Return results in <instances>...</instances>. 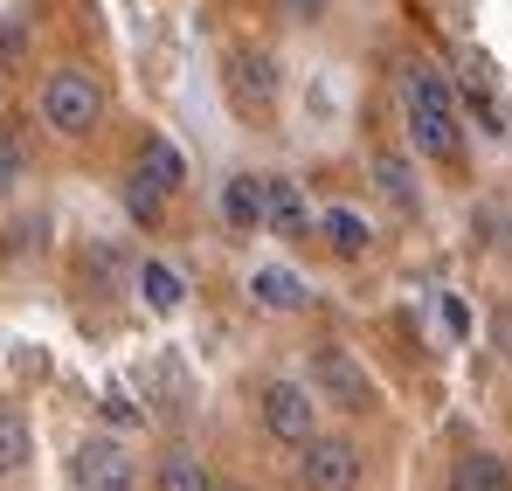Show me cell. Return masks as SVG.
I'll return each instance as SVG.
<instances>
[{"instance_id":"19","label":"cell","mask_w":512,"mask_h":491,"mask_svg":"<svg viewBox=\"0 0 512 491\" xmlns=\"http://www.w3.org/2000/svg\"><path fill=\"white\" fill-rule=\"evenodd\" d=\"M21 180H28V146L14 132H0V194H14Z\"/></svg>"},{"instance_id":"17","label":"cell","mask_w":512,"mask_h":491,"mask_svg":"<svg viewBox=\"0 0 512 491\" xmlns=\"http://www.w3.org/2000/svg\"><path fill=\"white\" fill-rule=\"evenodd\" d=\"M160 491H215V478H208L187 450H173L167 464H160Z\"/></svg>"},{"instance_id":"3","label":"cell","mask_w":512,"mask_h":491,"mask_svg":"<svg viewBox=\"0 0 512 491\" xmlns=\"http://www.w3.org/2000/svg\"><path fill=\"white\" fill-rule=\"evenodd\" d=\"M70 485L77 491H139V457L125 436H84L70 457Z\"/></svg>"},{"instance_id":"21","label":"cell","mask_w":512,"mask_h":491,"mask_svg":"<svg viewBox=\"0 0 512 491\" xmlns=\"http://www.w3.org/2000/svg\"><path fill=\"white\" fill-rule=\"evenodd\" d=\"M97 409H104V415H118V422H125V429H132V422H139V415L125 409V395H118V388H104V402H97Z\"/></svg>"},{"instance_id":"20","label":"cell","mask_w":512,"mask_h":491,"mask_svg":"<svg viewBox=\"0 0 512 491\" xmlns=\"http://www.w3.org/2000/svg\"><path fill=\"white\" fill-rule=\"evenodd\" d=\"M333 0H277V14H291V21H319Z\"/></svg>"},{"instance_id":"9","label":"cell","mask_w":512,"mask_h":491,"mask_svg":"<svg viewBox=\"0 0 512 491\" xmlns=\"http://www.w3.org/2000/svg\"><path fill=\"white\" fill-rule=\"evenodd\" d=\"M132 180H146V187L167 201V194L187 187V153L173 146L167 132H146V139H139V160H132Z\"/></svg>"},{"instance_id":"2","label":"cell","mask_w":512,"mask_h":491,"mask_svg":"<svg viewBox=\"0 0 512 491\" xmlns=\"http://www.w3.org/2000/svg\"><path fill=\"white\" fill-rule=\"evenodd\" d=\"M35 104H42V125L56 139H90L104 125V83L90 77V70H56Z\"/></svg>"},{"instance_id":"1","label":"cell","mask_w":512,"mask_h":491,"mask_svg":"<svg viewBox=\"0 0 512 491\" xmlns=\"http://www.w3.org/2000/svg\"><path fill=\"white\" fill-rule=\"evenodd\" d=\"M402 118H409L416 153H429V160H457L464 153V111H457V90H450L443 70L409 63V77H402Z\"/></svg>"},{"instance_id":"13","label":"cell","mask_w":512,"mask_h":491,"mask_svg":"<svg viewBox=\"0 0 512 491\" xmlns=\"http://www.w3.org/2000/svg\"><path fill=\"white\" fill-rule=\"evenodd\" d=\"M450 491H512V464L492 450H464L450 464Z\"/></svg>"},{"instance_id":"15","label":"cell","mask_w":512,"mask_h":491,"mask_svg":"<svg viewBox=\"0 0 512 491\" xmlns=\"http://www.w3.org/2000/svg\"><path fill=\"white\" fill-rule=\"evenodd\" d=\"M464 111L478 118V132H506V111H499V97H492V83H485V63H464Z\"/></svg>"},{"instance_id":"16","label":"cell","mask_w":512,"mask_h":491,"mask_svg":"<svg viewBox=\"0 0 512 491\" xmlns=\"http://www.w3.org/2000/svg\"><path fill=\"white\" fill-rule=\"evenodd\" d=\"M374 187L402 208V215H416V173H409V160H395V153H381L374 160Z\"/></svg>"},{"instance_id":"12","label":"cell","mask_w":512,"mask_h":491,"mask_svg":"<svg viewBox=\"0 0 512 491\" xmlns=\"http://www.w3.org/2000/svg\"><path fill=\"white\" fill-rule=\"evenodd\" d=\"M222 222H229L236 236H256V229H263V180H256V173L222 180Z\"/></svg>"},{"instance_id":"14","label":"cell","mask_w":512,"mask_h":491,"mask_svg":"<svg viewBox=\"0 0 512 491\" xmlns=\"http://www.w3.org/2000/svg\"><path fill=\"white\" fill-rule=\"evenodd\" d=\"M312 229H319L326 243L340 249V256H367V249H374V229H367V215H353V208H340V201H333L326 215H312Z\"/></svg>"},{"instance_id":"18","label":"cell","mask_w":512,"mask_h":491,"mask_svg":"<svg viewBox=\"0 0 512 491\" xmlns=\"http://www.w3.org/2000/svg\"><path fill=\"white\" fill-rule=\"evenodd\" d=\"M28 450H35V443H28V422H21L14 409H0V471H21Z\"/></svg>"},{"instance_id":"10","label":"cell","mask_w":512,"mask_h":491,"mask_svg":"<svg viewBox=\"0 0 512 491\" xmlns=\"http://www.w3.org/2000/svg\"><path fill=\"white\" fill-rule=\"evenodd\" d=\"M250 298L263 305V312H305L312 305V291H305V277L298 270H284V263H263L250 277Z\"/></svg>"},{"instance_id":"6","label":"cell","mask_w":512,"mask_h":491,"mask_svg":"<svg viewBox=\"0 0 512 491\" xmlns=\"http://www.w3.org/2000/svg\"><path fill=\"white\" fill-rule=\"evenodd\" d=\"M298 485L305 491H353L360 485V450L346 436H305L298 443Z\"/></svg>"},{"instance_id":"22","label":"cell","mask_w":512,"mask_h":491,"mask_svg":"<svg viewBox=\"0 0 512 491\" xmlns=\"http://www.w3.org/2000/svg\"><path fill=\"white\" fill-rule=\"evenodd\" d=\"M215 491H243V485H215Z\"/></svg>"},{"instance_id":"11","label":"cell","mask_w":512,"mask_h":491,"mask_svg":"<svg viewBox=\"0 0 512 491\" xmlns=\"http://www.w3.org/2000/svg\"><path fill=\"white\" fill-rule=\"evenodd\" d=\"M139 298H146V312H160V319L180 312V305H187V270H173L167 256H146V263H139Z\"/></svg>"},{"instance_id":"8","label":"cell","mask_w":512,"mask_h":491,"mask_svg":"<svg viewBox=\"0 0 512 491\" xmlns=\"http://www.w3.org/2000/svg\"><path fill=\"white\" fill-rule=\"evenodd\" d=\"M263 229L270 236H284V243H305L312 236V201H305V187L298 180H263Z\"/></svg>"},{"instance_id":"4","label":"cell","mask_w":512,"mask_h":491,"mask_svg":"<svg viewBox=\"0 0 512 491\" xmlns=\"http://www.w3.org/2000/svg\"><path fill=\"white\" fill-rule=\"evenodd\" d=\"M222 83H229V97H236L243 118L277 111V97H284V70H277L270 49H229V56H222Z\"/></svg>"},{"instance_id":"7","label":"cell","mask_w":512,"mask_h":491,"mask_svg":"<svg viewBox=\"0 0 512 491\" xmlns=\"http://www.w3.org/2000/svg\"><path fill=\"white\" fill-rule=\"evenodd\" d=\"M256 415H263V429L277 436V443H305V436H319V402H312V388H298V381H270L263 395H256Z\"/></svg>"},{"instance_id":"5","label":"cell","mask_w":512,"mask_h":491,"mask_svg":"<svg viewBox=\"0 0 512 491\" xmlns=\"http://www.w3.org/2000/svg\"><path fill=\"white\" fill-rule=\"evenodd\" d=\"M312 388L333 402V409H346V415H367L374 409V381H367V367L353 360V346H312Z\"/></svg>"}]
</instances>
